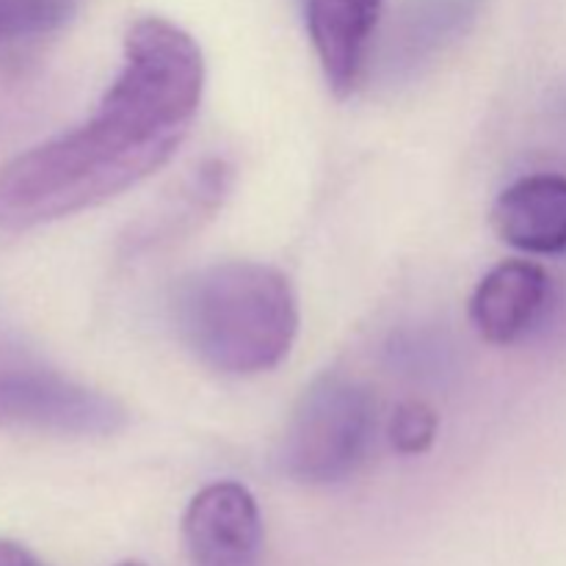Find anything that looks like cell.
Instances as JSON below:
<instances>
[{"label": "cell", "instance_id": "obj_1", "mask_svg": "<svg viewBox=\"0 0 566 566\" xmlns=\"http://www.w3.org/2000/svg\"><path fill=\"white\" fill-rule=\"evenodd\" d=\"M205 88L199 44L164 17L125 36V61L81 127L0 169V230H31L97 208L166 164L191 130Z\"/></svg>", "mask_w": 566, "mask_h": 566}, {"label": "cell", "instance_id": "obj_2", "mask_svg": "<svg viewBox=\"0 0 566 566\" xmlns=\"http://www.w3.org/2000/svg\"><path fill=\"white\" fill-rule=\"evenodd\" d=\"M171 315L188 352L227 376L276 368L298 335V302L287 276L252 260H224L182 276Z\"/></svg>", "mask_w": 566, "mask_h": 566}, {"label": "cell", "instance_id": "obj_3", "mask_svg": "<svg viewBox=\"0 0 566 566\" xmlns=\"http://www.w3.org/2000/svg\"><path fill=\"white\" fill-rule=\"evenodd\" d=\"M376 426L368 387L324 374L302 392L282 440V470L298 484L329 486L357 473Z\"/></svg>", "mask_w": 566, "mask_h": 566}, {"label": "cell", "instance_id": "obj_4", "mask_svg": "<svg viewBox=\"0 0 566 566\" xmlns=\"http://www.w3.org/2000/svg\"><path fill=\"white\" fill-rule=\"evenodd\" d=\"M125 423L127 412L116 398L42 365L0 359V429L111 437Z\"/></svg>", "mask_w": 566, "mask_h": 566}, {"label": "cell", "instance_id": "obj_5", "mask_svg": "<svg viewBox=\"0 0 566 566\" xmlns=\"http://www.w3.org/2000/svg\"><path fill=\"white\" fill-rule=\"evenodd\" d=\"M182 542L191 566L263 564V517L252 492L235 481L199 490L182 514Z\"/></svg>", "mask_w": 566, "mask_h": 566}, {"label": "cell", "instance_id": "obj_6", "mask_svg": "<svg viewBox=\"0 0 566 566\" xmlns=\"http://www.w3.org/2000/svg\"><path fill=\"white\" fill-rule=\"evenodd\" d=\"M385 0H304V20L326 83L337 97L357 88Z\"/></svg>", "mask_w": 566, "mask_h": 566}, {"label": "cell", "instance_id": "obj_7", "mask_svg": "<svg viewBox=\"0 0 566 566\" xmlns=\"http://www.w3.org/2000/svg\"><path fill=\"white\" fill-rule=\"evenodd\" d=\"M492 227L520 252H566V177L531 175L509 186L492 208Z\"/></svg>", "mask_w": 566, "mask_h": 566}, {"label": "cell", "instance_id": "obj_8", "mask_svg": "<svg viewBox=\"0 0 566 566\" xmlns=\"http://www.w3.org/2000/svg\"><path fill=\"white\" fill-rule=\"evenodd\" d=\"M547 287L551 280L545 269L531 260H506L495 265L470 298L475 332L495 346L514 343L542 313Z\"/></svg>", "mask_w": 566, "mask_h": 566}, {"label": "cell", "instance_id": "obj_9", "mask_svg": "<svg viewBox=\"0 0 566 566\" xmlns=\"http://www.w3.org/2000/svg\"><path fill=\"white\" fill-rule=\"evenodd\" d=\"M486 0H409L392 22L387 66L415 70L457 42Z\"/></svg>", "mask_w": 566, "mask_h": 566}, {"label": "cell", "instance_id": "obj_10", "mask_svg": "<svg viewBox=\"0 0 566 566\" xmlns=\"http://www.w3.org/2000/svg\"><path fill=\"white\" fill-rule=\"evenodd\" d=\"M75 9L77 0H0V50L55 33Z\"/></svg>", "mask_w": 566, "mask_h": 566}, {"label": "cell", "instance_id": "obj_11", "mask_svg": "<svg viewBox=\"0 0 566 566\" xmlns=\"http://www.w3.org/2000/svg\"><path fill=\"white\" fill-rule=\"evenodd\" d=\"M437 426H440V418L429 403L403 401L390 420L392 448L403 457H420L434 446Z\"/></svg>", "mask_w": 566, "mask_h": 566}, {"label": "cell", "instance_id": "obj_12", "mask_svg": "<svg viewBox=\"0 0 566 566\" xmlns=\"http://www.w3.org/2000/svg\"><path fill=\"white\" fill-rule=\"evenodd\" d=\"M0 566H42L39 558L33 556L28 547H22L20 542L0 539Z\"/></svg>", "mask_w": 566, "mask_h": 566}, {"label": "cell", "instance_id": "obj_13", "mask_svg": "<svg viewBox=\"0 0 566 566\" xmlns=\"http://www.w3.org/2000/svg\"><path fill=\"white\" fill-rule=\"evenodd\" d=\"M119 566H144V564H138V562H125V564H119Z\"/></svg>", "mask_w": 566, "mask_h": 566}]
</instances>
